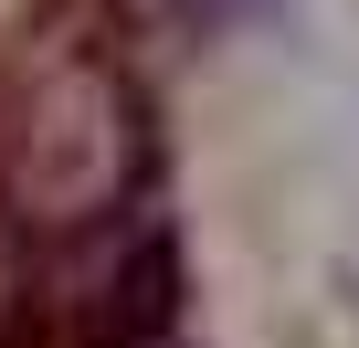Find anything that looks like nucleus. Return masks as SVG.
Segmentation results:
<instances>
[{
    "label": "nucleus",
    "instance_id": "f257e3e1",
    "mask_svg": "<svg viewBox=\"0 0 359 348\" xmlns=\"http://www.w3.org/2000/svg\"><path fill=\"white\" fill-rule=\"evenodd\" d=\"M191 11H233V0H191Z\"/></svg>",
    "mask_w": 359,
    "mask_h": 348
}]
</instances>
